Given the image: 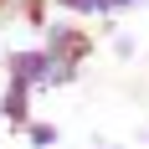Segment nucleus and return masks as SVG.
Returning a JSON list of instances; mask_svg holds the SVG:
<instances>
[{
    "mask_svg": "<svg viewBox=\"0 0 149 149\" xmlns=\"http://www.w3.org/2000/svg\"><path fill=\"white\" fill-rule=\"evenodd\" d=\"M41 52H46L52 62H72V67H82V57L93 52V41H88V31H77V26H52Z\"/></svg>",
    "mask_w": 149,
    "mask_h": 149,
    "instance_id": "f257e3e1",
    "label": "nucleus"
},
{
    "mask_svg": "<svg viewBox=\"0 0 149 149\" xmlns=\"http://www.w3.org/2000/svg\"><path fill=\"white\" fill-rule=\"evenodd\" d=\"M0 113H5L15 129H26V123H31V88H26V82H10V88H5V98H0Z\"/></svg>",
    "mask_w": 149,
    "mask_h": 149,
    "instance_id": "f03ea898",
    "label": "nucleus"
},
{
    "mask_svg": "<svg viewBox=\"0 0 149 149\" xmlns=\"http://www.w3.org/2000/svg\"><path fill=\"white\" fill-rule=\"evenodd\" d=\"M26 139L36 149H52V144H57V129H52V123H26Z\"/></svg>",
    "mask_w": 149,
    "mask_h": 149,
    "instance_id": "7ed1b4c3",
    "label": "nucleus"
},
{
    "mask_svg": "<svg viewBox=\"0 0 149 149\" xmlns=\"http://www.w3.org/2000/svg\"><path fill=\"white\" fill-rule=\"evenodd\" d=\"M129 5H144V0H113V10H129Z\"/></svg>",
    "mask_w": 149,
    "mask_h": 149,
    "instance_id": "20e7f679",
    "label": "nucleus"
}]
</instances>
